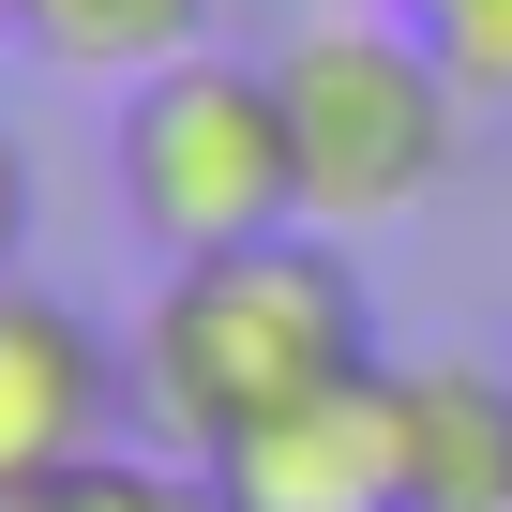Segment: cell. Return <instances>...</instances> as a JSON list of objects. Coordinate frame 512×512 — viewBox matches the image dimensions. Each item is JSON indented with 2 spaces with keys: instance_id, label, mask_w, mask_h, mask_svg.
Returning <instances> with one entry per match:
<instances>
[{
  "instance_id": "obj_1",
  "label": "cell",
  "mask_w": 512,
  "mask_h": 512,
  "mask_svg": "<svg viewBox=\"0 0 512 512\" xmlns=\"http://www.w3.org/2000/svg\"><path fill=\"white\" fill-rule=\"evenodd\" d=\"M121 362H136V422L211 467L256 422L347 392L377 362V317H362V272L332 241L272 226V241H226V256H166V287L136 302Z\"/></svg>"
},
{
  "instance_id": "obj_2",
  "label": "cell",
  "mask_w": 512,
  "mask_h": 512,
  "mask_svg": "<svg viewBox=\"0 0 512 512\" xmlns=\"http://www.w3.org/2000/svg\"><path fill=\"white\" fill-rule=\"evenodd\" d=\"M272 91L302 151V226H392L467 151V76L422 46V16H302L272 46Z\"/></svg>"
},
{
  "instance_id": "obj_3",
  "label": "cell",
  "mask_w": 512,
  "mask_h": 512,
  "mask_svg": "<svg viewBox=\"0 0 512 512\" xmlns=\"http://www.w3.org/2000/svg\"><path fill=\"white\" fill-rule=\"evenodd\" d=\"M106 181H121V226L151 256H226V241H272L302 226V151H287V91L272 61H166L121 91L106 121Z\"/></svg>"
},
{
  "instance_id": "obj_4",
  "label": "cell",
  "mask_w": 512,
  "mask_h": 512,
  "mask_svg": "<svg viewBox=\"0 0 512 512\" xmlns=\"http://www.w3.org/2000/svg\"><path fill=\"white\" fill-rule=\"evenodd\" d=\"M136 422V362L31 272H0V497H61Z\"/></svg>"
},
{
  "instance_id": "obj_5",
  "label": "cell",
  "mask_w": 512,
  "mask_h": 512,
  "mask_svg": "<svg viewBox=\"0 0 512 512\" xmlns=\"http://www.w3.org/2000/svg\"><path fill=\"white\" fill-rule=\"evenodd\" d=\"M211 467H226L241 512H407V482H392V362H362L347 392H317L287 422H256Z\"/></svg>"
},
{
  "instance_id": "obj_6",
  "label": "cell",
  "mask_w": 512,
  "mask_h": 512,
  "mask_svg": "<svg viewBox=\"0 0 512 512\" xmlns=\"http://www.w3.org/2000/svg\"><path fill=\"white\" fill-rule=\"evenodd\" d=\"M392 482L407 512H512V362H392Z\"/></svg>"
},
{
  "instance_id": "obj_7",
  "label": "cell",
  "mask_w": 512,
  "mask_h": 512,
  "mask_svg": "<svg viewBox=\"0 0 512 512\" xmlns=\"http://www.w3.org/2000/svg\"><path fill=\"white\" fill-rule=\"evenodd\" d=\"M16 46H46L61 76L136 91V76H166V61L211 46V0H16Z\"/></svg>"
},
{
  "instance_id": "obj_8",
  "label": "cell",
  "mask_w": 512,
  "mask_h": 512,
  "mask_svg": "<svg viewBox=\"0 0 512 512\" xmlns=\"http://www.w3.org/2000/svg\"><path fill=\"white\" fill-rule=\"evenodd\" d=\"M61 512H241V497H226V467H196V452H106V467L61 482Z\"/></svg>"
},
{
  "instance_id": "obj_9",
  "label": "cell",
  "mask_w": 512,
  "mask_h": 512,
  "mask_svg": "<svg viewBox=\"0 0 512 512\" xmlns=\"http://www.w3.org/2000/svg\"><path fill=\"white\" fill-rule=\"evenodd\" d=\"M422 46L467 76V106H512V0H407Z\"/></svg>"
},
{
  "instance_id": "obj_10",
  "label": "cell",
  "mask_w": 512,
  "mask_h": 512,
  "mask_svg": "<svg viewBox=\"0 0 512 512\" xmlns=\"http://www.w3.org/2000/svg\"><path fill=\"white\" fill-rule=\"evenodd\" d=\"M16 241H31V151H16V121H0V272H16Z\"/></svg>"
},
{
  "instance_id": "obj_11",
  "label": "cell",
  "mask_w": 512,
  "mask_h": 512,
  "mask_svg": "<svg viewBox=\"0 0 512 512\" xmlns=\"http://www.w3.org/2000/svg\"><path fill=\"white\" fill-rule=\"evenodd\" d=\"M0 512H61V497H0Z\"/></svg>"
},
{
  "instance_id": "obj_12",
  "label": "cell",
  "mask_w": 512,
  "mask_h": 512,
  "mask_svg": "<svg viewBox=\"0 0 512 512\" xmlns=\"http://www.w3.org/2000/svg\"><path fill=\"white\" fill-rule=\"evenodd\" d=\"M0 31H16V0H0Z\"/></svg>"
}]
</instances>
